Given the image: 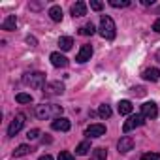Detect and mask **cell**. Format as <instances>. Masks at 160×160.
Wrapping results in <instances>:
<instances>
[{"label": "cell", "mask_w": 160, "mask_h": 160, "mask_svg": "<svg viewBox=\"0 0 160 160\" xmlns=\"http://www.w3.org/2000/svg\"><path fill=\"white\" fill-rule=\"evenodd\" d=\"M62 115V106H57V104H42L36 108V117L45 121V119H57Z\"/></svg>", "instance_id": "1"}, {"label": "cell", "mask_w": 160, "mask_h": 160, "mask_svg": "<svg viewBox=\"0 0 160 160\" xmlns=\"http://www.w3.org/2000/svg\"><path fill=\"white\" fill-rule=\"evenodd\" d=\"M100 36L104 38V40H113L115 38V34H117V28H115V23H113V19L109 17V15H102V19H100Z\"/></svg>", "instance_id": "2"}, {"label": "cell", "mask_w": 160, "mask_h": 160, "mask_svg": "<svg viewBox=\"0 0 160 160\" xmlns=\"http://www.w3.org/2000/svg\"><path fill=\"white\" fill-rule=\"evenodd\" d=\"M23 83L32 87V89H43L47 83H45V73L43 72H32V73H27L23 77Z\"/></svg>", "instance_id": "3"}, {"label": "cell", "mask_w": 160, "mask_h": 160, "mask_svg": "<svg viewBox=\"0 0 160 160\" xmlns=\"http://www.w3.org/2000/svg\"><path fill=\"white\" fill-rule=\"evenodd\" d=\"M143 122H145V117L141 115V113H136V115H130L126 121H124V124H122V132L124 134H128L130 130H134V128H139V126H143Z\"/></svg>", "instance_id": "4"}, {"label": "cell", "mask_w": 160, "mask_h": 160, "mask_svg": "<svg viewBox=\"0 0 160 160\" xmlns=\"http://www.w3.org/2000/svg\"><path fill=\"white\" fill-rule=\"evenodd\" d=\"M42 91H43L45 96H60L64 92V83H60V81H49Z\"/></svg>", "instance_id": "5"}, {"label": "cell", "mask_w": 160, "mask_h": 160, "mask_svg": "<svg viewBox=\"0 0 160 160\" xmlns=\"http://www.w3.org/2000/svg\"><path fill=\"white\" fill-rule=\"evenodd\" d=\"M23 124H25V115H23V113H17V115L13 117V121L10 122V126H8V136H10V138L17 136V134L21 132Z\"/></svg>", "instance_id": "6"}, {"label": "cell", "mask_w": 160, "mask_h": 160, "mask_svg": "<svg viewBox=\"0 0 160 160\" xmlns=\"http://www.w3.org/2000/svg\"><path fill=\"white\" fill-rule=\"evenodd\" d=\"M141 115L145 119H156L158 117V106L154 102H145L141 106Z\"/></svg>", "instance_id": "7"}, {"label": "cell", "mask_w": 160, "mask_h": 160, "mask_svg": "<svg viewBox=\"0 0 160 160\" xmlns=\"http://www.w3.org/2000/svg\"><path fill=\"white\" fill-rule=\"evenodd\" d=\"M51 128H53V130H58V132H68V130L72 128V122H70V119H66V117H57V119L51 122Z\"/></svg>", "instance_id": "8"}, {"label": "cell", "mask_w": 160, "mask_h": 160, "mask_svg": "<svg viewBox=\"0 0 160 160\" xmlns=\"http://www.w3.org/2000/svg\"><path fill=\"white\" fill-rule=\"evenodd\" d=\"M91 57H92V45L85 43V45H81V49H79V53H77L75 60H77L79 64H83V62L91 60Z\"/></svg>", "instance_id": "9"}, {"label": "cell", "mask_w": 160, "mask_h": 160, "mask_svg": "<svg viewBox=\"0 0 160 160\" xmlns=\"http://www.w3.org/2000/svg\"><path fill=\"white\" fill-rule=\"evenodd\" d=\"M49 60H51V64H53L55 68H66V66H68V58H66L62 53H58V51L51 53Z\"/></svg>", "instance_id": "10"}, {"label": "cell", "mask_w": 160, "mask_h": 160, "mask_svg": "<svg viewBox=\"0 0 160 160\" xmlns=\"http://www.w3.org/2000/svg\"><path fill=\"white\" fill-rule=\"evenodd\" d=\"M104 134H106V126L104 124H91L85 130V136L87 138H102Z\"/></svg>", "instance_id": "11"}, {"label": "cell", "mask_w": 160, "mask_h": 160, "mask_svg": "<svg viewBox=\"0 0 160 160\" xmlns=\"http://www.w3.org/2000/svg\"><path fill=\"white\" fill-rule=\"evenodd\" d=\"M117 149H119V152H128V151H132L134 149V139L130 138V136H122L121 139H119V143H117Z\"/></svg>", "instance_id": "12"}, {"label": "cell", "mask_w": 160, "mask_h": 160, "mask_svg": "<svg viewBox=\"0 0 160 160\" xmlns=\"http://www.w3.org/2000/svg\"><path fill=\"white\" fill-rule=\"evenodd\" d=\"M141 77L145 79V81H158L160 79V70L158 68H147V70H143V73H141Z\"/></svg>", "instance_id": "13"}, {"label": "cell", "mask_w": 160, "mask_h": 160, "mask_svg": "<svg viewBox=\"0 0 160 160\" xmlns=\"http://www.w3.org/2000/svg\"><path fill=\"white\" fill-rule=\"evenodd\" d=\"M72 15L73 17H83V15H87V4L85 2H75L73 6H72Z\"/></svg>", "instance_id": "14"}, {"label": "cell", "mask_w": 160, "mask_h": 160, "mask_svg": "<svg viewBox=\"0 0 160 160\" xmlns=\"http://www.w3.org/2000/svg\"><path fill=\"white\" fill-rule=\"evenodd\" d=\"M15 27H17V17L15 15H8L4 21H2V30H15Z\"/></svg>", "instance_id": "15"}, {"label": "cell", "mask_w": 160, "mask_h": 160, "mask_svg": "<svg viewBox=\"0 0 160 160\" xmlns=\"http://www.w3.org/2000/svg\"><path fill=\"white\" fill-rule=\"evenodd\" d=\"M117 109L121 115H132V102L130 100H121L117 104Z\"/></svg>", "instance_id": "16"}, {"label": "cell", "mask_w": 160, "mask_h": 160, "mask_svg": "<svg viewBox=\"0 0 160 160\" xmlns=\"http://www.w3.org/2000/svg\"><path fill=\"white\" fill-rule=\"evenodd\" d=\"M49 17H51L55 23H60V21H62V17H64V15H62L60 6H51V8H49Z\"/></svg>", "instance_id": "17"}, {"label": "cell", "mask_w": 160, "mask_h": 160, "mask_svg": "<svg viewBox=\"0 0 160 160\" xmlns=\"http://www.w3.org/2000/svg\"><path fill=\"white\" fill-rule=\"evenodd\" d=\"M72 45H73V40H72L70 36H60V38H58V47H60L62 51H70Z\"/></svg>", "instance_id": "18"}, {"label": "cell", "mask_w": 160, "mask_h": 160, "mask_svg": "<svg viewBox=\"0 0 160 160\" xmlns=\"http://www.w3.org/2000/svg\"><path fill=\"white\" fill-rule=\"evenodd\" d=\"M89 151H91V141L89 139L87 141H81V143L75 147V154H79V156H85Z\"/></svg>", "instance_id": "19"}, {"label": "cell", "mask_w": 160, "mask_h": 160, "mask_svg": "<svg viewBox=\"0 0 160 160\" xmlns=\"http://www.w3.org/2000/svg\"><path fill=\"white\" fill-rule=\"evenodd\" d=\"M91 160H108V151H106L104 147L94 149L92 154H91Z\"/></svg>", "instance_id": "20"}, {"label": "cell", "mask_w": 160, "mask_h": 160, "mask_svg": "<svg viewBox=\"0 0 160 160\" xmlns=\"http://www.w3.org/2000/svg\"><path fill=\"white\" fill-rule=\"evenodd\" d=\"M111 113H113V111H111V108H109L108 104H102V106L98 108V115H100L102 119H109Z\"/></svg>", "instance_id": "21"}, {"label": "cell", "mask_w": 160, "mask_h": 160, "mask_svg": "<svg viewBox=\"0 0 160 160\" xmlns=\"http://www.w3.org/2000/svg\"><path fill=\"white\" fill-rule=\"evenodd\" d=\"M79 32H81L83 36H92V34L96 32V28H94L92 23H87V25H83L81 28H79Z\"/></svg>", "instance_id": "22"}, {"label": "cell", "mask_w": 160, "mask_h": 160, "mask_svg": "<svg viewBox=\"0 0 160 160\" xmlns=\"http://www.w3.org/2000/svg\"><path fill=\"white\" fill-rule=\"evenodd\" d=\"M15 100H17V104H30V102H32V94L19 92V94L15 96Z\"/></svg>", "instance_id": "23"}, {"label": "cell", "mask_w": 160, "mask_h": 160, "mask_svg": "<svg viewBox=\"0 0 160 160\" xmlns=\"http://www.w3.org/2000/svg\"><path fill=\"white\" fill-rule=\"evenodd\" d=\"M28 152H30V147H28V145H19V147L13 151V156H15V158H19V156L28 154Z\"/></svg>", "instance_id": "24"}, {"label": "cell", "mask_w": 160, "mask_h": 160, "mask_svg": "<svg viewBox=\"0 0 160 160\" xmlns=\"http://www.w3.org/2000/svg\"><path fill=\"white\" fill-rule=\"evenodd\" d=\"M109 6H113V8H128L130 0H109Z\"/></svg>", "instance_id": "25"}, {"label": "cell", "mask_w": 160, "mask_h": 160, "mask_svg": "<svg viewBox=\"0 0 160 160\" xmlns=\"http://www.w3.org/2000/svg\"><path fill=\"white\" fill-rule=\"evenodd\" d=\"M58 160H75V156H73L70 151H62V152L58 154Z\"/></svg>", "instance_id": "26"}, {"label": "cell", "mask_w": 160, "mask_h": 160, "mask_svg": "<svg viewBox=\"0 0 160 160\" xmlns=\"http://www.w3.org/2000/svg\"><path fill=\"white\" fill-rule=\"evenodd\" d=\"M141 160H160V154L158 152H145L141 156Z\"/></svg>", "instance_id": "27"}, {"label": "cell", "mask_w": 160, "mask_h": 160, "mask_svg": "<svg viewBox=\"0 0 160 160\" xmlns=\"http://www.w3.org/2000/svg\"><path fill=\"white\" fill-rule=\"evenodd\" d=\"M38 136H40V130H38V128H32V130L27 132V138H28V139H38Z\"/></svg>", "instance_id": "28"}, {"label": "cell", "mask_w": 160, "mask_h": 160, "mask_svg": "<svg viewBox=\"0 0 160 160\" xmlns=\"http://www.w3.org/2000/svg\"><path fill=\"white\" fill-rule=\"evenodd\" d=\"M91 8H92L94 12H100V10L104 8V4H102V2H98V0H91Z\"/></svg>", "instance_id": "29"}, {"label": "cell", "mask_w": 160, "mask_h": 160, "mask_svg": "<svg viewBox=\"0 0 160 160\" xmlns=\"http://www.w3.org/2000/svg\"><path fill=\"white\" fill-rule=\"evenodd\" d=\"M132 92H134L136 96H143V94H145V89H143V87H134Z\"/></svg>", "instance_id": "30"}, {"label": "cell", "mask_w": 160, "mask_h": 160, "mask_svg": "<svg viewBox=\"0 0 160 160\" xmlns=\"http://www.w3.org/2000/svg\"><path fill=\"white\" fill-rule=\"evenodd\" d=\"M152 30H154V32H158V34H160V19H156V21H154V23H152Z\"/></svg>", "instance_id": "31"}, {"label": "cell", "mask_w": 160, "mask_h": 160, "mask_svg": "<svg viewBox=\"0 0 160 160\" xmlns=\"http://www.w3.org/2000/svg\"><path fill=\"white\" fill-rule=\"evenodd\" d=\"M38 160H53V156H51V154H43V156H40Z\"/></svg>", "instance_id": "32"}, {"label": "cell", "mask_w": 160, "mask_h": 160, "mask_svg": "<svg viewBox=\"0 0 160 160\" xmlns=\"http://www.w3.org/2000/svg\"><path fill=\"white\" fill-rule=\"evenodd\" d=\"M27 42H28V43H32V45H36V40H34L32 36H28V38H27Z\"/></svg>", "instance_id": "33"}]
</instances>
